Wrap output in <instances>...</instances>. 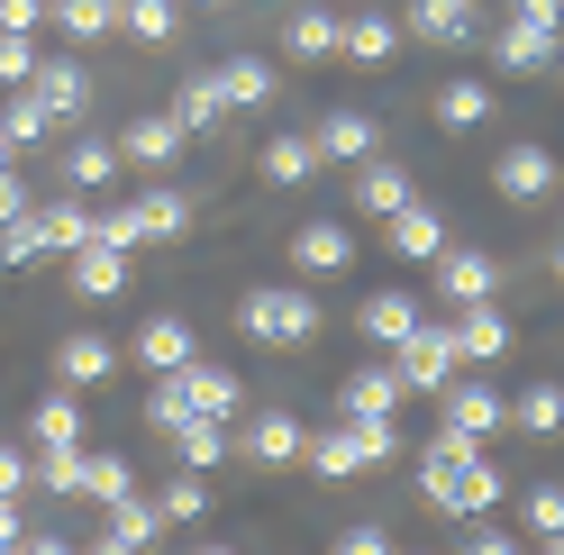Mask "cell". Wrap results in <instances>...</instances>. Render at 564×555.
<instances>
[{
	"mask_svg": "<svg viewBox=\"0 0 564 555\" xmlns=\"http://www.w3.org/2000/svg\"><path fill=\"white\" fill-rule=\"evenodd\" d=\"M28 91L46 100V119L64 128V119H83V100H91V74L74 55H37V74H28Z\"/></svg>",
	"mask_w": 564,
	"mask_h": 555,
	"instance_id": "24",
	"label": "cell"
},
{
	"mask_svg": "<svg viewBox=\"0 0 564 555\" xmlns=\"http://www.w3.org/2000/svg\"><path fill=\"white\" fill-rule=\"evenodd\" d=\"M429 401H437V420H446L455 437H482V446H491V437L510 428V392L491 383V364H455Z\"/></svg>",
	"mask_w": 564,
	"mask_h": 555,
	"instance_id": "6",
	"label": "cell"
},
{
	"mask_svg": "<svg viewBox=\"0 0 564 555\" xmlns=\"http://www.w3.org/2000/svg\"><path fill=\"white\" fill-rule=\"evenodd\" d=\"M173 119H183L192 137H219V128H228V100H219V83H209V74H192L183 91H173Z\"/></svg>",
	"mask_w": 564,
	"mask_h": 555,
	"instance_id": "37",
	"label": "cell"
},
{
	"mask_svg": "<svg viewBox=\"0 0 564 555\" xmlns=\"http://www.w3.org/2000/svg\"><path fill=\"white\" fill-rule=\"evenodd\" d=\"M510 428L519 437H564V383H528L510 401Z\"/></svg>",
	"mask_w": 564,
	"mask_h": 555,
	"instance_id": "36",
	"label": "cell"
},
{
	"mask_svg": "<svg viewBox=\"0 0 564 555\" xmlns=\"http://www.w3.org/2000/svg\"><path fill=\"white\" fill-rule=\"evenodd\" d=\"M310 146H319V164H365L382 146V128H373V110H328L310 128Z\"/></svg>",
	"mask_w": 564,
	"mask_h": 555,
	"instance_id": "25",
	"label": "cell"
},
{
	"mask_svg": "<svg viewBox=\"0 0 564 555\" xmlns=\"http://www.w3.org/2000/svg\"><path fill=\"white\" fill-rule=\"evenodd\" d=\"M183 10H219V0H183Z\"/></svg>",
	"mask_w": 564,
	"mask_h": 555,
	"instance_id": "54",
	"label": "cell"
},
{
	"mask_svg": "<svg viewBox=\"0 0 564 555\" xmlns=\"http://www.w3.org/2000/svg\"><path fill=\"white\" fill-rule=\"evenodd\" d=\"M382 247H392L401 264H429V255L446 247V219H437V210H429V200H419V192H410V200H401V210H392V219H382Z\"/></svg>",
	"mask_w": 564,
	"mask_h": 555,
	"instance_id": "21",
	"label": "cell"
},
{
	"mask_svg": "<svg viewBox=\"0 0 564 555\" xmlns=\"http://www.w3.org/2000/svg\"><path fill=\"white\" fill-rule=\"evenodd\" d=\"M0 164H19V146H10V128H0Z\"/></svg>",
	"mask_w": 564,
	"mask_h": 555,
	"instance_id": "52",
	"label": "cell"
},
{
	"mask_svg": "<svg viewBox=\"0 0 564 555\" xmlns=\"http://www.w3.org/2000/svg\"><path fill=\"white\" fill-rule=\"evenodd\" d=\"M192 410H200V420H237V410H246V383H237L228 364H209V356H192V364H173V373L147 383V420H155V428L192 420Z\"/></svg>",
	"mask_w": 564,
	"mask_h": 555,
	"instance_id": "2",
	"label": "cell"
},
{
	"mask_svg": "<svg viewBox=\"0 0 564 555\" xmlns=\"http://www.w3.org/2000/svg\"><path fill=\"white\" fill-rule=\"evenodd\" d=\"M519 519L528 537H564V482H519Z\"/></svg>",
	"mask_w": 564,
	"mask_h": 555,
	"instance_id": "43",
	"label": "cell"
},
{
	"mask_svg": "<svg viewBox=\"0 0 564 555\" xmlns=\"http://www.w3.org/2000/svg\"><path fill=\"white\" fill-rule=\"evenodd\" d=\"M491 192H501L510 210H546V200L564 192L555 146H538V137H528V146H501V155H491Z\"/></svg>",
	"mask_w": 564,
	"mask_h": 555,
	"instance_id": "7",
	"label": "cell"
},
{
	"mask_svg": "<svg viewBox=\"0 0 564 555\" xmlns=\"http://www.w3.org/2000/svg\"><path fill=\"white\" fill-rule=\"evenodd\" d=\"M119 137H74V146H64V173H55V183L64 192H100V183H119Z\"/></svg>",
	"mask_w": 564,
	"mask_h": 555,
	"instance_id": "28",
	"label": "cell"
},
{
	"mask_svg": "<svg viewBox=\"0 0 564 555\" xmlns=\"http://www.w3.org/2000/svg\"><path fill=\"white\" fill-rule=\"evenodd\" d=\"M37 28H0V91H10V83H28V74H37Z\"/></svg>",
	"mask_w": 564,
	"mask_h": 555,
	"instance_id": "45",
	"label": "cell"
},
{
	"mask_svg": "<svg viewBox=\"0 0 564 555\" xmlns=\"http://www.w3.org/2000/svg\"><path fill=\"white\" fill-rule=\"evenodd\" d=\"M155 529H164L155 501H147V492H119L110 519H100V546H110V555H137V546H155Z\"/></svg>",
	"mask_w": 564,
	"mask_h": 555,
	"instance_id": "30",
	"label": "cell"
},
{
	"mask_svg": "<svg viewBox=\"0 0 564 555\" xmlns=\"http://www.w3.org/2000/svg\"><path fill=\"white\" fill-rule=\"evenodd\" d=\"M183 146H192V128L173 119V110H147V119L119 128V164H137V173H173V164H183Z\"/></svg>",
	"mask_w": 564,
	"mask_h": 555,
	"instance_id": "12",
	"label": "cell"
},
{
	"mask_svg": "<svg viewBox=\"0 0 564 555\" xmlns=\"http://www.w3.org/2000/svg\"><path fill=\"white\" fill-rule=\"evenodd\" d=\"M346 200H356L365 219H392L401 200H410V173H401L392 155H365V164H356V192H346Z\"/></svg>",
	"mask_w": 564,
	"mask_h": 555,
	"instance_id": "29",
	"label": "cell"
},
{
	"mask_svg": "<svg viewBox=\"0 0 564 555\" xmlns=\"http://www.w3.org/2000/svg\"><path fill=\"white\" fill-rule=\"evenodd\" d=\"M209 83H219V100H228V110H264L282 74H273V55L237 46V55H219V64H209Z\"/></svg>",
	"mask_w": 564,
	"mask_h": 555,
	"instance_id": "20",
	"label": "cell"
},
{
	"mask_svg": "<svg viewBox=\"0 0 564 555\" xmlns=\"http://www.w3.org/2000/svg\"><path fill=\"white\" fill-rule=\"evenodd\" d=\"M346 264H356V228H346V219H310L292 237V273H301V283H337Z\"/></svg>",
	"mask_w": 564,
	"mask_h": 555,
	"instance_id": "14",
	"label": "cell"
},
{
	"mask_svg": "<svg viewBox=\"0 0 564 555\" xmlns=\"http://www.w3.org/2000/svg\"><path fill=\"white\" fill-rule=\"evenodd\" d=\"M401 37H419V46H474L482 37V0H410Z\"/></svg>",
	"mask_w": 564,
	"mask_h": 555,
	"instance_id": "15",
	"label": "cell"
},
{
	"mask_svg": "<svg viewBox=\"0 0 564 555\" xmlns=\"http://www.w3.org/2000/svg\"><path fill=\"white\" fill-rule=\"evenodd\" d=\"M419 319H429V309H419V292H373V301L356 309V337L382 356V346H392V337H410Z\"/></svg>",
	"mask_w": 564,
	"mask_h": 555,
	"instance_id": "27",
	"label": "cell"
},
{
	"mask_svg": "<svg viewBox=\"0 0 564 555\" xmlns=\"http://www.w3.org/2000/svg\"><path fill=\"white\" fill-rule=\"evenodd\" d=\"M37 228H46V247L64 255V247H83V237H91V200H74V192H64V200H37Z\"/></svg>",
	"mask_w": 564,
	"mask_h": 555,
	"instance_id": "41",
	"label": "cell"
},
{
	"mask_svg": "<svg viewBox=\"0 0 564 555\" xmlns=\"http://www.w3.org/2000/svg\"><path fill=\"white\" fill-rule=\"evenodd\" d=\"M128 356L147 364V373H173V364H192V356H200V337H192V319H183V309H155V319L128 337Z\"/></svg>",
	"mask_w": 564,
	"mask_h": 555,
	"instance_id": "19",
	"label": "cell"
},
{
	"mask_svg": "<svg viewBox=\"0 0 564 555\" xmlns=\"http://www.w3.org/2000/svg\"><path fill=\"white\" fill-rule=\"evenodd\" d=\"M301 420H292V410H237V420H228V446H237V456L246 465H264V474H282V465H301Z\"/></svg>",
	"mask_w": 564,
	"mask_h": 555,
	"instance_id": "9",
	"label": "cell"
},
{
	"mask_svg": "<svg viewBox=\"0 0 564 555\" xmlns=\"http://www.w3.org/2000/svg\"><path fill=\"white\" fill-rule=\"evenodd\" d=\"M237 328L256 337V346H273V356H292V346H310L328 328V309H319V292L310 283H256L237 301Z\"/></svg>",
	"mask_w": 564,
	"mask_h": 555,
	"instance_id": "5",
	"label": "cell"
},
{
	"mask_svg": "<svg viewBox=\"0 0 564 555\" xmlns=\"http://www.w3.org/2000/svg\"><path fill=\"white\" fill-rule=\"evenodd\" d=\"M382 364L401 373V392H419V401H429L446 373H455V337H446V319H419L410 337H392V346H382Z\"/></svg>",
	"mask_w": 564,
	"mask_h": 555,
	"instance_id": "8",
	"label": "cell"
},
{
	"mask_svg": "<svg viewBox=\"0 0 564 555\" xmlns=\"http://www.w3.org/2000/svg\"><path fill=\"white\" fill-rule=\"evenodd\" d=\"M55 247H46V228H37V200H28L19 219H0V264L10 273H28V264H46Z\"/></svg>",
	"mask_w": 564,
	"mask_h": 555,
	"instance_id": "39",
	"label": "cell"
},
{
	"mask_svg": "<svg viewBox=\"0 0 564 555\" xmlns=\"http://www.w3.org/2000/svg\"><path fill=\"white\" fill-rule=\"evenodd\" d=\"M164 446H173V465H192V474H219L228 456H237V446H228V420H200V410H192V420H173V428H155Z\"/></svg>",
	"mask_w": 564,
	"mask_h": 555,
	"instance_id": "23",
	"label": "cell"
},
{
	"mask_svg": "<svg viewBox=\"0 0 564 555\" xmlns=\"http://www.w3.org/2000/svg\"><path fill=\"white\" fill-rule=\"evenodd\" d=\"M46 28H64L74 46H91V37H119V0H46Z\"/></svg>",
	"mask_w": 564,
	"mask_h": 555,
	"instance_id": "32",
	"label": "cell"
},
{
	"mask_svg": "<svg viewBox=\"0 0 564 555\" xmlns=\"http://www.w3.org/2000/svg\"><path fill=\"white\" fill-rule=\"evenodd\" d=\"M110 373H119V337H100V328H64L55 337V383L91 392V383H110Z\"/></svg>",
	"mask_w": 564,
	"mask_h": 555,
	"instance_id": "16",
	"label": "cell"
},
{
	"mask_svg": "<svg viewBox=\"0 0 564 555\" xmlns=\"http://www.w3.org/2000/svg\"><path fill=\"white\" fill-rule=\"evenodd\" d=\"M91 228L100 237H119V247L137 255V247H173V237H192V192L173 183V173H155L147 192H128L119 210H91Z\"/></svg>",
	"mask_w": 564,
	"mask_h": 555,
	"instance_id": "3",
	"label": "cell"
},
{
	"mask_svg": "<svg viewBox=\"0 0 564 555\" xmlns=\"http://www.w3.org/2000/svg\"><path fill=\"white\" fill-rule=\"evenodd\" d=\"M28 537V519H19V501H0V546H19Z\"/></svg>",
	"mask_w": 564,
	"mask_h": 555,
	"instance_id": "51",
	"label": "cell"
},
{
	"mask_svg": "<svg viewBox=\"0 0 564 555\" xmlns=\"http://www.w3.org/2000/svg\"><path fill=\"white\" fill-rule=\"evenodd\" d=\"M155 519H164V529H192V519H209V474H173L164 482V492H155Z\"/></svg>",
	"mask_w": 564,
	"mask_h": 555,
	"instance_id": "38",
	"label": "cell"
},
{
	"mask_svg": "<svg viewBox=\"0 0 564 555\" xmlns=\"http://www.w3.org/2000/svg\"><path fill=\"white\" fill-rule=\"evenodd\" d=\"M555 55H564L555 28H528V19L491 28V64H501V74H555Z\"/></svg>",
	"mask_w": 564,
	"mask_h": 555,
	"instance_id": "18",
	"label": "cell"
},
{
	"mask_svg": "<svg viewBox=\"0 0 564 555\" xmlns=\"http://www.w3.org/2000/svg\"><path fill=\"white\" fill-rule=\"evenodd\" d=\"M482 119H491V83H474V74H455V83L437 91V128H446V137H474Z\"/></svg>",
	"mask_w": 564,
	"mask_h": 555,
	"instance_id": "33",
	"label": "cell"
},
{
	"mask_svg": "<svg viewBox=\"0 0 564 555\" xmlns=\"http://www.w3.org/2000/svg\"><path fill=\"white\" fill-rule=\"evenodd\" d=\"M119 28L137 46H173L183 37V0H119Z\"/></svg>",
	"mask_w": 564,
	"mask_h": 555,
	"instance_id": "35",
	"label": "cell"
},
{
	"mask_svg": "<svg viewBox=\"0 0 564 555\" xmlns=\"http://www.w3.org/2000/svg\"><path fill=\"white\" fill-rule=\"evenodd\" d=\"M337 55H346V64H365V74H373V64H392V55H401V19H382V10L337 19Z\"/></svg>",
	"mask_w": 564,
	"mask_h": 555,
	"instance_id": "26",
	"label": "cell"
},
{
	"mask_svg": "<svg viewBox=\"0 0 564 555\" xmlns=\"http://www.w3.org/2000/svg\"><path fill=\"white\" fill-rule=\"evenodd\" d=\"M28 200H37V192H28V183H19V164H0V219H19V210H28Z\"/></svg>",
	"mask_w": 564,
	"mask_h": 555,
	"instance_id": "49",
	"label": "cell"
},
{
	"mask_svg": "<svg viewBox=\"0 0 564 555\" xmlns=\"http://www.w3.org/2000/svg\"><path fill=\"white\" fill-rule=\"evenodd\" d=\"M429 264H437V292H446V301H501V273H510L501 255H482V247H455V237H446V247H437Z\"/></svg>",
	"mask_w": 564,
	"mask_h": 555,
	"instance_id": "13",
	"label": "cell"
},
{
	"mask_svg": "<svg viewBox=\"0 0 564 555\" xmlns=\"http://www.w3.org/2000/svg\"><path fill=\"white\" fill-rule=\"evenodd\" d=\"M419 492H429V510H446V519H474V510H491V501L510 492V474L491 465L482 437L437 428L429 446H419Z\"/></svg>",
	"mask_w": 564,
	"mask_h": 555,
	"instance_id": "1",
	"label": "cell"
},
{
	"mask_svg": "<svg viewBox=\"0 0 564 555\" xmlns=\"http://www.w3.org/2000/svg\"><path fill=\"white\" fill-rule=\"evenodd\" d=\"M128 273H137L128 247H119V237H100V228L83 237V247H64V283H74L83 301H119V292H128Z\"/></svg>",
	"mask_w": 564,
	"mask_h": 555,
	"instance_id": "10",
	"label": "cell"
},
{
	"mask_svg": "<svg viewBox=\"0 0 564 555\" xmlns=\"http://www.w3.org/2000/svg\"><path fill=\"white\" fill-rule=\"evenodd\" d=\"M256 173H264L273 192H301L310 173H319V146H310V128H273L264 146H256Z\"/></svg>",
	"mask_w": 564,
	"mask_h": 555,
	"instance_id": "22",
	"label": "cell"
},
{
	"mask_svg": "<svg viewBox=\"0 0 564 555\" xmlns=\"http://www.w3.org/2000/svg\"><path fill=\"white\" fill-rule=\"evenodd\" d=\"M0 28H46V0H0Z\"/></svg>",
	"mask_w": 564,
	"mask_h": 555,
	"instance_id": "50",
	"label": "cell"
},
{
	"mask_svg": "<svg viewBox=\"0 0 564 555\" xmlns=\"http://www.w3.org/2000/svg\"><path fill=\"white\" fill-rule=\"evenodd\" d=\"M119 492H137L128 456H91V446H83V492H74V501H100V510H110Z\"/></svg>",
	"mask_w": 564,
	"mask_h": 555,
	"instance_id": "42",
	"label": "cell"
},
{
	"mask_svg": "<svg viewBox=\"0 0 564 555\" xmlns=\"http://www.w3.org/2000/svg\"><path fill=\"white\" fill-rule=\"evenodd\" d=\"M0 501H28V446H0Z\"/></svg>",
	"mask_w": 564,
	"mask_h": 555,
	"instance_id": "47",
	"label": "cell"
},
{
	"mask_svg": "<svg viewBox=\"0 0 564 555\" xmlns=\"http://www.w3.org/2000/svg\"><path fill=\"white\" fill-rule=\"evenodd\" d=\"M401 401H410V392H401V373L373 356V364H356V373L337 383V420H401Z\"/></svg>",
	"mask_w": 564,
	"mask_h": 555,
	"instance_id": "17",
	"label": "cell"
},
{
	"mask_svg": "<svg viewBox=\"0 0 564 555\" xmlns=\"http://www.w3.org/2000/svg\"><path fill=\"white\" fill-rule=\"evenodd\" d=\"M0 128H10V146H37V137H55V119H46V100L28 91V83H10V100H0Z\"/></svg>",
	"mask_w": 564,
	"mask_h": 555,
	"instance_id": "40",
	"label": "cell"
},
{
	"mask_svg": "<svg viewBox=\"0 0 564 555\" xmlns=\"http://www.w3.org/2000/svg\"><path fill=\"white\" fill-rule=\"evenodd\" d=\"M74 437H83V392L55 383L37 410H28V446H74Z\"/></svg>",
	"mask_w": 564,
	"mask_h": 555,
	"instance_id": "31",
	"label": "cell"
},
{
	"mask_svg": "<svg viewBox=\"0 0 564 555\" xmlns=\"http://www.w3.org/2000/svg\"><path fill=\"white\" fill-rule=\"evenodd\" d=\"M455 555H519V537L491 510H474V519H455Z\"/></svg>",
	"mask_w": 564,
	"mask_h": 555,
	"instance_id": "44",
	"label": "cell"
},
{
	"mask_svg": "<svg viewBox=\"0 0 564 555\" xmlns=\"http://www.w3.org/2000/svg\"><path fill=\"white\" fill-rule=\"evenodd\" d=\"M401 420H337V428H319V437H301V465L319 474V482H356V474H373V465H392L401 456Z\"/></svg>",
	"mask_w": 564,
	"mask_h": 555,
	"instance_id": "4",
	"label": "cell"
},
{
	"mask_svg": "<svg viewBox=\"0 0 564 555\" xmlns=\"http://www.w3.org/2000/svg\"><path fill=\"white\" fill-rule=\"evenodd\" d=\"M555 283H564V237H555Z\"/></svg>",
	"mask_w": 564,
	"mask_h": 555,
	"instance_id": "53",
	"label": "cell"
},
{
	"mask_svg": "<svg viewBox=\"0 0 564 555\" xmlns=\"http://www.w3.org/2000/svg\"><path fill=\"white\" fill-rule=\"evenodd\" d=\"M446 337H455V364H501L510 346H519V328L501 319V301H455Z\"/></svg>",
	"mask_w": 564,
	"mask_h": 555,
	"instance_id": "11",
	"label": "cell"
},
{
	"mask_svg": "<svg viewBox=\"0 0 564 555\" xmlns=\"http://www.w3.org/2000/svg\"><path fill=\"white\" fill-rule=\"evenodd\" d=\"M282 46H292V64H337V19L328 10H292L282 19Z\"/></svg>",
	"mask_w": 564,
	"mask_h": 555,
	"instance_id": "34",
	"label": "cell"
},
{
	"mask_svg": "<svg viewBox=\"0 0 564 555\" xmlns=\"http://www.w3.org/2000/svg\"><path fill=\"white\" fill-rule=\"evenodd\" d=\"M555 74H564V55H555Z\"/></svg>",
	"mask_w": 564,
	"mask_h": 555,
	"instance_id": "55",
	"label": "cell"
},
{
	"mask_svg": "<svg viewBox=\"0 0 564 555\" xmlns=\"http://www.w3.org/2000/svg\"><path fill=\"white\" fill-rule=\"evenodd\" d=\"M510 19H528V28H555V37H564V0H510Z\"/></svg>",
	"mask_w": 564,
	"mask_h": 555,
	"instance_id": "48",
	"label": "cell"
},
{
	"mask_svg": "<svg viewBox=\"0 0 564 555\" xmlns=\"http://www.w3.org/2000/svg\"><path fill=\"white\" fill-rule=\"evenodd\" d=\"M337 555H392V529H382V519H356V529H337Z\"/></svg>",
	"mask_w": 564,
	"mask_h": 555,
	"instance_id": "46",
	"label": "cell"
}]
</instances>
